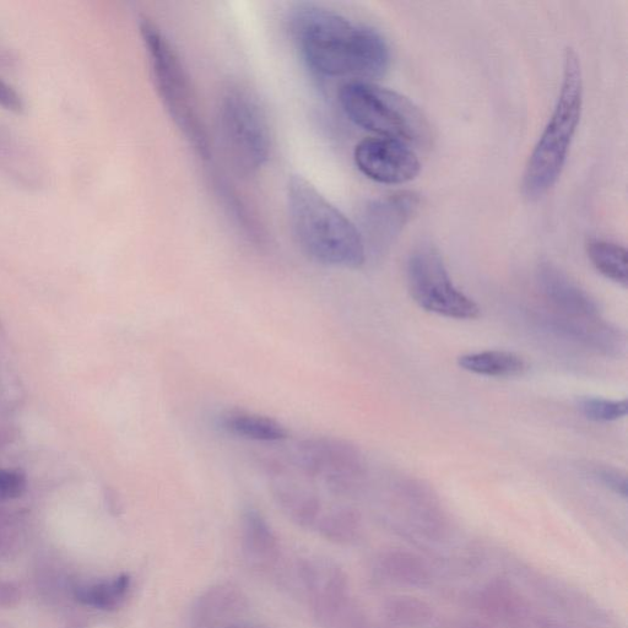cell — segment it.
<instances>
[{"instance_id": "cell-1", "label": "cell", "mask_w": 628, "mask_h": 628, "mask_svg": "<svg viewBox=\"0 0 628 628\" xmlns=\"http://www.w3.org/2000/svg\"><path fill=\"white\" fill-rule=\"evenodd\" d=\"M303 62L321 77L373 79L386 74L391 51L377 31L328 9L305 5L291 18Z\"/></svg>"}, {"instance_id": "cell-2", "label": "cell", "mask_w": 628, "mask_h": 628, "mask_svg": "<svg viewBox=\"0 0 628 628\" xmlns=\"http://www.w3.org/2000/svg\"><path fill=\"white\" fill-rule=\"evenodd\" d=\"M288 210L297 245L312 261L346 269L364 265L366 243L360 230L301 176L289 181Z\"/></svg>"}, {"instance_id": "cell-3", "label": "cell", "mask_w": 628, "mask_h": 628, "mask_svg": "<svg viewBox=\"0 0 628 628\" xmlns=\"http://www.w3.org/2000/svg\"><path fill=\"white\" fill-rule=\"evenodd\" d=\"M583 97L581 61L573 48H567L559 97L525 166L522 188L528 199L543 198L559 181L581 122Z\"/></svg>"}, {"instance_id": "cell-4", "label": "cell", "mask_w": 628, "mask_h": 628, "mask_svg": "<svg viewBox=\"0 0 628 628\" xmlns=\"http://www.w3.org/2000/svg\"><path fill=\"white\" fill-rule=\"evenodd\" d=\"M139 30L148 54L151 77L162 105L189 145L193 146L197 154L208 159V134L180 54L154 21L140 19Z\"/></svg>"}, {"instance_id": "cell-5", "label": "cell", "mask_w": 628, "mask_h": 628, "mask_svg": "<svg viewBox=\"0 0 628 628\" xmlns=\"http://www.w3.org/2000/svg\"><path fill=\"white\" fill-rule=\"evenodd\" d=\"M339 101L351 122L377 137L410 146L431 142V126L424 113L398 92L365 80H353L340 89Z\"/></svg>"}, {"instance_id": "cell-6", "label": "cell", "mask_w": 628, "mask_h": 628, "mask_svg": "<svg viewBox=\"0 0 628 628\" xmlns=\"http://www.w3.org/2000/svg\"><path fill=\"white\" fill-rule=\"evenodd\" d=\"M218 122L227 156L241 175H253L267 164L272 134L267 115L252 92L238 85L225 89L219 99Z\"/></svg>"}, {"instance_id": "cell-7", "label": "cell", "mask_w": 628, "mask_h": 628, "mask_svg": "<svg viewBox=\"0 0 628 628\" xmlns=\"http://www.w3.org/2000/svg\"><path fill=\"white\" fill-rule=\"evenodd\" d=\"M292 467L308 480L321 481L335 495L354 494L365 483L367 463L355 443L332 436L308 437L290 454Z\"/></svg>"}, {"instance_id": "cell-8", "label": "cell", "mask_w": 628, "mask_h": 628, "mask_svg": "<svg viewBox=\"0 0 628 628\" xmlns=\"http://www.w3.org/2000/svg\"><path fill=\"white\" fill-rule=\"evenodd\" d=\"M408 285L411 297L426 312L458 321L479 317V306L453 284L435 247L424 245L411 253Z\"/></svg>"}, {"instance_id": "cell-9", "label": "cell", "mask_w": 628, "mask_h": 628, "mask_svg": "<svg viewBox=\"0 0 628 628\" xmlns=\"http://www.w3.org/2000/svg\"><path fill=\"white\" fill-rule=\"evenodd\" d=\"M300 572L314 613L324 627L360 628L348 581L337 566L324 560H310L303 563Z\"/></svg>"}, {"instance_id": "cell-10", "label": "cell", "mask_w": 628, "mask_h": 628, "mask_svg": "<svg viewBox=\"0 0 628 628\" xmlns=\"http://www.w3.org/2000/svg\"><path fill=\"white\" fill-rule=\"evenodd\" d=\"M357 169L370 180L382 184H405L415 180L421 162L413 146L388 138H367L356 145Z\"/></svg>"}, {"instance_id": "cell-11", "label": "cell", "mask_w": 628, "mask_h": 628, "mask_svg": "<svg viewBox=\"0 0 628 628\" xmlns=\"http://www.w3.org/2000/svg\"><path fill=\"white\" fill-rule=\"evenodd\" d=\"M541 295L548 301L551 316L560 318L599 317L598 303L570 276L552 264H541L538 270Z\"/></svg>"}, {"instance_id": "cell-12", "label": "cell", "mask_w": 628, "mask_h": 628, "mask_svg": "<svg viewBox=\"0 0 628 628\" xmlns=\"http://www.w3.org/2000/svg\"><path fill=\"white\" fill-rule=\"evenodd\" d=\"M420 198L410 191L389 194L368 205L365 223L370 240L380 249L389 247L418 213Z\"/></svg>"}, {"instance_id": "cell-13", "label": "cell", "mask_w": 628, "mask_h": 628, "mask_svg": "<svg viewBox=\"0 0 628 628\" xmlns=\"http://www.w3.org/2000/svg\"><path fill=\"white\" fill-rule=\"evenodd\" d=\"M552 328L577 343L608 356H620L626 348L624 334L600 317H550Z\"/></svg>"}, {"instance_id": "cell-14", "label": "cell", "mask_w": 628, "mask_h": 628, "mask_svg": "<svg viewBox=\"0 0 628 628\" xmlns=\"http://www.w3.org/2000/svg\"><path fill=\"white\" fill-rule=\"evenodd\" d=\"M273 478L272 494L280 510L301 527L316 529L319 519L326 511L321 497L310 487L288 479L284 471L273 475Z\"/></svg>"}, {"instance_id": "cell-15", "label": "cell", "mask_w": 628, "mask_h": 628, "mask_svg": "<svg viewBox=\"0 0 628 628\" xmlns=\"http://www.w3.org/2000/svg\"><path fill=\"white\" fill-rule=\"evenodd\" d=\"M242 544L248 561L261 570H270L279 561V539L263 514L253 508L243 514Z\"/></svg>"}, {"instance_id": "cell-16", "label": "cell", "mask_w": 628, "mask_h": 628, "mask_svg": "<svg viewBox=\"0 0 628 628\" xmlns=\"http://www.w3.org/2000/svg\"><path fill=\"white\" fill-rule=\"evenodd\" d=\"M221 430L231 436L258 443H280L289 440L290 433L278 420L247 410H226L218 418Z\"/></svg>"}, {"instance_id": "cell-17", "label": "cell", "mask_w": 628, "mask_h": 628, "mask_svg": "<svg viewBox=\"0 0 628 628\" xmlns=\"http://www.w3.org/2000/svg\"><path fill=\"white\" fill-rule=\"evenodd\" d=\"M246 599L237 588L219 586L210 589L198 600L193 611L194 625L198 628H223L230 619L242 614Z\"/></svg>"}, {"instance_id": "cell-18", "label": "cell", "mask_w": 628, "mask_h": 628, "mask_svg": "<svg viewBox=\"0 0 628 628\" xmlns=\"http://www.w3.org/2000/svg\"><path fill=\"white\" fill-rule=\"evenodd\" d=\"M458 365L473 375L491 378L517 377L527 371V362L522 356L503 350L465 354L459 357Z\"/></svg>"}, {"instance_id": "cell-19", "label": "cell", "mask_w": 628, "mask_h": 628, "mask_svg": "<svg viewBox=\"0 0 628 628\" xmlns=\"http://www.w3.org/2000/svg\"><path fill=\"white\" fill-rule=\"evenodd\" d=\"M587 252L590 262L600 274L626 288L628 272L625 247L611 241L593 240L588 243Z\"/></svg>"}, {"instance_id": "cell-20", "label": "cell", "mask_w": 628, "mask_h": 628, "mask_svg": "<svg viewBox=\"0 0 628 628\" xmlns=\"http://www.w3.org/2000/svg\"><path fill=\"white\" fill-rule=\"evenodd\" d=\"M131 589V579L121 575L78 589L81 603L100 610H113L121 606Z\"/></svg>"}, {"instance_id": "cell-21", "label": "cell", "mask_w": 628, "mask_h": 628, "mask_svg": "<svg viewBox=\"0 0 628 628\" xmlns=\"http://www.w3.org/2000/svg\"><path fill=\"white\" fill-rule=\"evenodd\" d=\"M316 529L328 540L349 543L360 533V514L350 507L330 508L324 511Z\"/></svg>"}, {"instance_id": "cell-22", "label": "cell", "mask_w": 628, "mask_h": 628, "mask_svg": "<svg viewBox=\"0 0 628 628\" xmlns=\"http://www.w3.org/2000/svg\"><path fill=\"white\" fill-rule=\"evenodd\" d=\"M578 410L586 419L594 422H615L627 415V400L604 398H583L578 402Z\"/></svg>"}, {"instance_id": "cell-23", "label": "cell", "mask_w": 628, "mask_h": 628, "mask_svg": "<svg viewBox=\"0 0 628 628\" xmlns=\"http://www.w3.org/2000/svg\"><path fill=\"white\" fill-rule=\"evenodd\" d=\"M387 571L391 576L403 578L404 582H421L425 577V568L413 556L392 555L387 559Z\"/></svg>"}, {"instance_id": "cell-24", "label": "cell", "mask_w": 628, "mask_h": 628, "mask_svg": "<svg viewBox=\"0 0 628 628\" xmlns=\"http://www.w3.org/2000/svg\"><path fill=\"white\" fill-rule=\"evenodd\" d=\"M392 611L394 620L402 625H424L431 616L429 606L414 599L402 600V602L395 604Z\"/></svg>"}, {"instance_id": "cell-25", "label": "cell", "mask_w": 628, "mask_h": 628, "mask_svg": "<svg viewBox=\"0 0 628 628\" xmlns=\"http://www.w3.org/2000/svg\"><path fill=\"white\" fill-rule=\"evenodd\" d=\"M26 479L18 470L0 469V501L13 500L24 494Z\"/></svg>"}, {"instance_id": "cell-26", "label": "cell", "mask_w": 628, "mask_h": 628, "mask_svg": "<svg viewBox=\"0 0 628 628\" xmlns=\"http://www.w3.org/2000/svg\"><path fill=\"white\" fill-rule=\"evenodd\" d=\"M592 471L595 478L602 481L606 487L615 491L616 494L624 497L627 495L626 475L622 474L620 470L610 467H595Z\"/></svg>"}, {"instance_id": "cell-27", "label": "cell", "mask_w": 628, "mask_h": 628, "mask_svg": "<svg viewBox=\"0 0 628 628\" xmlns=\"http://www.w3.org/2000/svg\"><path fill=\"white\" fill-rule=\"evenodd\" d=\"M0 106L12 112H21L24 108L23 100L18 92L3 80H0Z\"/></svg>"}]
</instances>
